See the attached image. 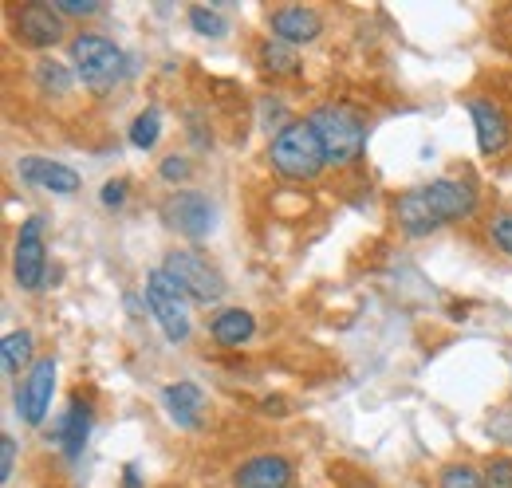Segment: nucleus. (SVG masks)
<instances>
[{"label":"nucleus","mask_w":512,"mask_h":488,"mask_svg":"<svg viewBox=\"0 0 512 488\" xmlns=\"http://www.w3.org/2000/svg\"><path fill=\"white\" fill-rule=\"evenodd\" d=\"M308 122L320 134L327 166L351 170V166L363 162V154H367V119L355 107H347V103H323V107H316L308 115Z\"/></svg>","instance_id":"f257e3e1"},{"label":"nucleus","mask_w":512,"mask_h":488,"mask_svg":"<svg viewBox=\"0 0 512 488\" xmlns=\"http://www.w3.org/2000/svg\"><path fill=\"white\" fill-rule=\"evenodd\" d=\"M268 162L288 182H312V178H320L327 158H323L316 126L308 119H288V126L276 130V138L268 142Z\"/></svg>","instance_id":"f03ea898"},{"label":"nucleus","mask_w":512,"mask_h":488,"mask_svg":"<svg viewBox=\"0 0 512 488\" xmlns=\"http://www.w3.org/2000/svg\"><path fill=\"white\" fill-rule=\"evenodd\" d=\"M71 63H75V75L83 79V87L87 91H95V95H103L107 87H115L119 83V75H123V52L107 40V36H95V32H79V36H71Z\"/></svg>","instance_id":"7ed1b4c3"},{"label":"nucleus","mask_w":512,"mask_h":488,"mask_svg":"<svg viewBox=\"0 0 512 488\" xmlns=\"http://www.w3.org/2000/svg\"><path fill=\"white\" fill-rule=\"evenodd\" d=\"M146 307L154 311V319H158V327L166 331L170 343H186L190 339V292L166 268H150V276H146Z\"/></svg>","instance_id":"20e7f679"},{"label":"nucleus","mask_w":512,"mask_h":488,"mask_svg":"<svg viewBox=\"0 0 512 488\" xmlns=\"http://www.w3.org/2000/svg\"><path fill=\"white\" fill-rule=\"evenodd\" d=\"M162 268L190 292L193 304H217V300L225 296V280H221V272H217L205 256H197V252L174 248V252L162 260Z\"/></svg>","instance_id":"39448f33"},{"label":"nucleus","mask_w":512,"mask_h":488,"mask_svg":"<svg viewBox=\"0 0 512 488\" xmlns=\"http://www.w3.org/2000/svg\"><path fill=\"white\" fill-rule=\"evenodd\" d=\"M12 272L16 284L24 292L44 288L48 280V252H44V217H28L16 233V248H12Z\"/></svg>","instance_id":"423d86ee"},{"label":"nucleus","mask_w":512,"mask_h":488,"mask_svg":"<svg viewBox=\"0 0 512 488\" xmlns=\"http://www.w3.org/2000/svg\"><path fill=\"white\" fill-rule=\"evenodd\" d=\"M64 16L56 12L52 0H28L12 12V32L24 48H52L64 40Z\"/></svg>","instance_id":"0eeeda50"},{"label":"nucleus","mask_w":512,"mask_h":488,"mask_svg":"<svg viewBox=\"0 0 512 488\" xmlns=\"http://www.w3.org/2000/svg\"><path fill=\"white\" fill-rule=\"evenodd\" d=\"M52 390H56V359H36L28 378L16 390V414L28 426H40L52 410Z\"/></svg>","instance_id":"6e6552de"},{"label":"nucleus","mask_w":512,"mask_h":488,"mask_svg":"<svg viewBox=\"0 0 512 488\" xmlns=\"http://www.w3.org/2000/svg\"><path fill=\"white\" fill-rule=\"evenodd\" d=\"M162 217H166L170 229H178L190 241H201V237L213 233V205H209V197H201L193 189L170 193L166 205H162Z\"/></svg>","instance_id":"1a4fd4ad"},{"label":"nucleus","mask_w":512,"mask_h":488,"mask_svg":"<svg viewBox=\"0 0 512 488\" xmlns=\"http://www.w3.org/2000/svg\"><path fill=\"white\" fill-rule=\"evenodd\" d=\"M268 28H272V40H284V44H312L320 40L323 20L316 8L308 4H280L268 12Z\"/></svg>","instance_id":"9d476101"},{"label":"nucleus","mask_w":512,"mask_h":488,"mask_svg":"<svg viewBox=\"0 0 512 488\" xmlns=\"http://www.w3.org/2000/svg\"><path fill=\"white\" fill-rule=\"evenodd\" d=\"M469 119L477 126V146H481V154H489V158L505 154V146H509V138H512V126H509V115L501 111V103H493V99H473V103H469Z\"/></svg>","instance_id":"9b49d317"},{"label":"nucleus","mask_w":512,"mask_h":488,"mask_svg":"<svg viewBox=\"0 0 512 488\" xmlns=\"http://www.w3.org/2000/svg\"><path fill=\"white\" fill-rule=\"evenodd\" d=\"M16 174L24 185H36V189H48V193H60L71 197L79 189V174L64 166V162H52V158H40V154H28L16 162Z\"/></svg>","instance_id":"f8f14e48"},{"label":"nucleus","mask_w":512,"mask_h":488,"mask_svg":"<svg viewBox=\"0 0 512 488\" xmlns=\"http://www.w3.org/2000/svg\"><path fill=\"white\" fill-rule=\"evenodd\" d=\"M426 197L438 213V221H465L477 213V189L469 182H457V178H438V182L426 185Z\"/></svg>","instance_id":"ddd939ff"},{"label":"nucleus","mask_w":512,"mask_h":488,"mask_svg":"<svg viewBox=\"0 0 512 488\" xmlns=\"http://www.w3.org/2000/svg\"><path fill=\"white\" fill-rule=\"evenodd\" d=\"M292 485V461L280 453H256L237 465L233 488H288Z\"/></svg>","instance_id":"4468645a"},{"label":"nucleus","mask_w":512,"mask_h":488,"mask_svg":"<svg viewBox=\"0 0 512 488\" xmlns=\"http://www.w3.org/2000/svg\"><path fill=\"white\" fill-rule=\"evenodd\" d=\"M394 221H398V229L406 237H430L442 225L438 213H434V205H430V197H426V189H406L394 201Z\"/></svg>","instance_id":"2eb2a0df"},{"label":"nucleus","mask_w":512,"mask_h":488,"mask_svg":"<svg viewBox=\"0 0 512 488\" xmlns=\"http://www.w3.org/2000/svg\"><path fill=\"white\" fill-rule=\"evenodd\" d=\"M162 402H166V414H170L182 429L201 426L205 394H201L193 382H174V386H166V390H162Z\"/></svg>","instance_id":"dca6fc26"},{"label":"nucleus","mask_w":512,"mask_h":488,"mask_svg":"<svg viewBox=\"0 0 512 488\" xmlns=\"http://www.w3.org/2000/svg\"><path fill=\"white\" fill-rule=\"evenodd\" d=\"M256 331V319L253 311H245V307H225V311H217L213 315V323H209V335L221 343V347H241V343H249Z\"/></svg>","instance_id":"f3484780"},{"label":"nucleus","mask_w":512,"mask_h":488,"mask_svg":"<svg viewBox=\"0 0 512 488\" xmlns=\"http://www.w3.org/2000/svg\"><path fill=\"white\" fill-rule=\"evenodd\" d=\"M87 429H91V410H87V402H71V410L64 414V422H60V445H64V453L75 461L79 453H83V445H87Z\"/></svg>","instance_id":"a211bd4d"},{"label":"nucleus","mask_w":512,"mask_h":488,"mask_svg":"<svg viewBox=\"0 0 512 488\" xmlns=\"http://www.w3.org/2000/svg\"><path fill=\"white\" fill-rule=\"evenodd\" d=\"M256 56H260V67H264V71L284 75V79H296V75L304 71V63H300V56H296V48L284 44V40H264Z\"/></svg>","instance_id":"6ab92c4d"},{"label":"nucleus","mask_w":512,"mask_h":488,"mask_svg":"<svg viewBox=\"0 0 512 488\" xmlns=\"http://www.w3.org/2000/svg\"><path fill=\"white\" fill-rule=\"evenodd\" d=\"M190 28L197 36H209V40H225L229 36V20L221 16V4H190Z\"/></svg>","instance_id":"aec40b11"},{"label":"nucleus","mask_w":512,"mask_h":488,"mask_svg":"<svg viewBox=\"0 0 512 488\" xmlns=\"http://www.w3.org/2000/svg\"><path fill=\"white\" fill-rule=\"evenodd\" d=\"M0 351H4V370L8 374H20L24 366L32 363V335L28 331H8L4 343H0Z\"/></svg>","instance_id":"412c9836"},{"label":"nucleus","mask_w":512,"mask_h":488,"mask_svg":"<svg viewBox=\"0 0 512 488\" xmlns=\"http://www.w3.org/2000/svg\"><path fill=\"white\" fill-rule=\"evenodd\" d=\"M158 134H162V111L158 107H146L138 119L130 122V146L134 150H150L158 142Z\"/></svg>","instance_id":"4be33fe9"},{"label":"nucleus","mask_w":512,"mask_h":488,"mask_svg":"<svg viewBox=\"0 0 512 488\" xmlns=\"http://www.w3.org/2000/svg\"><path fill=\"white\" fill-rule=\"evenodd\" d=\"M32 75H36V87L48 91V95H67L71 91V71L60 60H40Z\"/></svg>","instance_id":"5701e85b"},{"label":"nucleus","mask_w":512,"mask_h":488,"mask_svg":"<svg viewBox=\"0 0 512 488\" xmlns=\"http://www.w3.org/2000/svg\"><path fill=\"white\" fill-rule=\"evenodd\" d=\"M438 488H485V473H477L473 465L457 461V465H446V469H442Z\"/></svg>","instance_id":"b1692460"},{"label":"nucleus","mask_w":512,"mask_h":488,"mask_svg":"<svg viewBox=\"0 0 512 488\" xmlns=\"http://www.w3.org/2000/svg\"><path fill=\"white\" fill-rule=\"evenodd\" d=\"M485 488H512V457L485 461Z\"/></svg>","instance_id":"393cba45"},{"label":"nucleus","mask_w":512,"mask_h":488,"mask_svg":"<svg viewBox=\"0 0 512 488\" xmlns=\"http://www.w3.org/2000/svg\"><path fill=\"white\" fill-rule=\"evenodd\" d=\"M158 174H162V178H166L170 185L186 182V178H190V158H182V154H170V158L158 166Z\"/></svg>","instance_id":"a878e982"},{"label":"nucleus","mask_w":512,"mask_h":488,"mask_svg":"<svg viewBox=\"0 0 512 488\" xmlns=\"http://www.w3.org/2000/svg\"><path fill=\"white\" fill-rule=\"evenodd\" d=\"M60 16H99L103 4L99 0H52Z\"/></svg>","instance_id":"bb28decb"},{"label":"nucleus","mask_w":512,"mask_h":488,"mask_svg":"<svg viewBox=\"0 0 512 488\" xmlns=\"http://www.w3.org/2000/svg\"><path fill=\"white\" fill-rule=\"evenodd\" d=\"M489 233H493L497 248H505V252L512 256V213H497L493 225H489Z\"/></svg>","instance_id":"cd10ccee"},{"label":"nucleus","mask_w":512,"mask_h":488,"mask_svg":"<svg viewBox=\"0 0 512 488\" xmlns=\"http://www.w3.org/2000/svg\"><path fill=\"white\" fill-rule=\"evenodd\" d=\"M489 433H493L501 445H512V406L497 410V414L489 418Z\"/></svg>","instance_id":"c85d7f7f"},{"label":"nucleus","mask_w":512,"mask_h":488,"mask_svg":"<svg viewBox=\"0 0 512 488\" xmlns=\"http://www.w3.org/2000/svg\"><path fill=\"white\" fill-rule=\"evenodd\" d=\"M16 469V437L0 433V481H8Z\"/></svg>","instance_id":"c756f323"},{"label":"nucleus","mask_w":512,"mask_h":488,"mask_svg":"<svg viewBox=\"0 0 512 488\" xmlns=\"http://www.w3.org/2000/svg\"><path fill=\"white\" fill-rule=\"evenodd\" d=\"M99 201H103L107 209H119V205L127 201V182H107L103 193H99Z\"/></svg>","instance_id":"7c9ffc66"},{"label":"nucleus","mask_w":512,"mask_h":488,"mask_svg":"<svg viewBox=\"0 0 512 488\" xmlns=\"http://www.w3.org/2000/svg\"><path fill=\"white\" fill-rule=\"evenodd\" d=\"M127 488H138V473H134V465H127Z\"/></svg>","instance_id":"2f4dec72"},{"label":"nucleus","mask_w":512,"mask_h":488,"mask_svg":"<svg viewBox=\"0 0 512 488\" xmlns=\"http://www.w3.org/2000/svg\"><path fill=\"white\" fill-rule=\"evenodd\" d=\"M339 488H375V485H367V481H347V485H339Z\"/></svg>","instance_id":"473e14b6"}]
</instances>
